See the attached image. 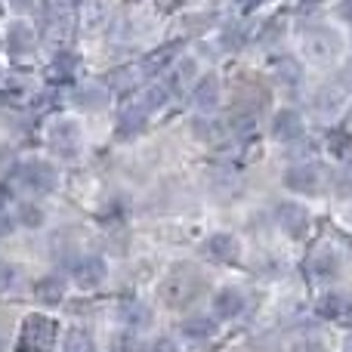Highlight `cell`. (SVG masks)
<instances>
[{
  "instance_id": "obj_18",
  "label": "cell",
  "mask_w": 352,
  "mask_h": 352,
  "mask_svg": "<svg viewBox=\"0 0 352 352\" xmlns=\"http://www.w3.org/2000/svg\"><path fill=\"white\" fill-rule=\"evenodd\" d=\"M34 294L41 303H59V300L65 297V278H59V275H43L34 285Z\"/></svg>"
},
{
  "instance_id": "obj_15",
  "label": "cell",
  "mask_w": 352,
  "mask_h": 352,
  "mask_svg": "<svg viewBox=\"0 0 352 352\" xmlns=\"http://www.w3.org/2000/svg\"><path fill=\"white\" fill-rule=\"evenodd\" d=\"M244 312V294L238 287H223L213 297V316L217 318H238Z\"/></svg>"
},
{
  "instance_id": "obj_14",
  "label": "cell",
  "mask_w": 352,
  "mask_h": 352,
  "mask_svg": "<svg viewBox=\"0 0 352 352\" xmlns=\"http://www.w3.org/2000/svg\"><path fill=\"white\" fill-rule=\"evenodd\" d=\"M192 102L198 111H213L219 102V80L217 74H204L198 78V84L192 87Z\"/></svg>"
},
{
  "instance_id": "obj_28",
  "label": "cell",
  "mask_w": 352,
  "mask_h": 352,
  "mask_svg": "<svg viewBox=\"0 0 352 352\" xmlns=\"http://www.w3.org/2000/svg\"><path fill=\"white\" fill-rule=\"evenodd\" d=\"M146 346H142V340L136 334H115L111 337V352H142Z\"/></svg>"
},
{
  "instance_id": "obj_41",
  "label": "cell",
  "mask_w": 352,
  "mask_h": 352,
  "mask_svg": "<svg viewBox=\"0 0 352 352\" xmlns=\"http://www.w3.org/2000/svg\"><path fill=\"white\" fill-rule=\"evenodd\" d=\"M16 10H28V6H34V0H10Z\"/></svg>"
},
{
  "instance_id": "obj_43",
  "label": "cell",
  "mask_w": 352,
  "mask_h": 352,
  "mask_svg": "<svg viewBox=\"0 0 352 352\" xmlns=\"http://www.w3.org/2000/svg\"><path fill=\"white\" fill-rule=\"evenodd\" d=\"M343 352H352V337H349V340H346V349H343Z\"/></svg>"
},
{
  "instance_id": "obj_36",
  "label": "cell",
  "mask_w": 352,
  "mask_h": 352,
  "mask_svg": "<svg viewBox=\"0 0 352 352\" xmlns=\"http://www.w3.org/2000/svg\"><path fill=\"white\" fill-rule=\"evenodd\" d=\"M12 281H16V272H12L10 266H0V291L12 287Z\"/></svg>"
},
{
  "instance_id": "obj_13",
  "label": "cell",
  "mask_w": 352,
  "mask_h": 352,
  "mask_svg": "<svg viewBox=\"0 0 352 352\" xmlns=\"http://www.w3.org/2000/svg\"><path fill=\"white\" fill-rule=\"evenodd\" d=\"M34 43H37V37L28 22H12L10 28H6V50H10L12 56H28L31 50H34Z\"/></svg>"
},
{
  "instance_id": "obj_7",
  "label": "cell",
  "mask_w": 352,
  "mask_h": 352,
  "mask_svg": "<svg viewBox=\"0 0 352 352\" xmlns=\"http://www.w3.org/2000/svg\"><path fill=\"white\" fill-rule=\"evenodd\" d=\"M275 219H278L281 232H287L291 238H303L309 232V213H306L303 204L285 201V204L275 207Z\"/></svg>"
},
{
  "instance_id": "obj_8",
  "label": "cell",
  "mask_w": 352,
  "mask_h": 352,
  "mask_svg": "<svg viewBox=\"0 0 352 352\" xmlns=\"http://www.w3.org/2000/svg\"><path fill=\"white\" fill-rule=\"evenodd\" d=\"M303 130H306L303 118H300V111H294V109H281L278 115L272 118V136L278 142H297V140H303Z\"/></svg>"
},
{
  "instance_id": "obj_39",
  "label": "cell",
  "mask_w": 352,
  "mask_h": 352,
  "mask_svg": "<svg viewBox=\"0 0 352 352\" xmlns=\"http://www.w3.org/2000/svg\"><path fill=\"white\" fill-rule=\"evenodd\" d=\"M294 352H328V349H324L318 340H303V343H300V346L294 349Z\"/></svg>"
},
{
  "instance_id": "obj_26",
  "label": "cell",
  "mask_w": 352,
  "mask_h": 352,
  "mask_svg": "<svg viewBox=\"0 0 352 352\" xmlns=\"http://www.w3.org/2000/svg\"><path fill=\"white\" fill-rule=\"evenodd\" d=\"M192 130L201 136V140H207V142L223 140V124L210 121V118H195V121H192Z\"/></svg>"
},
{
  "instance_id": "obj_27",
  "label": "cell",
  "mask_w": 352,
  "mask_h": 352,
  "mask_svg": "<svg viewBox=\"0 0 352 352\" xmlns=\"http://www.w3.org/2000/svg\"><path fill=\"white\" fill-rule=\"evenodd\" d=\"M167 102H170V90H167L164 84H155V87L146 90V102L142 105H146L148 111H155V109H164Z\"/></svg>"
},
{
  "instance_id": "obj_19",
  "label": "cell",
  "mask_w": 352,
  "mask_h": 352,
  "mask_svg": "<svg viewBox=\"0 0 352 352\" xmlns=\"http://www.w3.org/2000/svg\"><path fill=\"white\" fill-rule=\"evenodd\" d=\"M182 337L186 340H207V337L217 334V322L207 316H192L188 322H182Z\"/></svg>"
},
{
  "instance_id": "obj_44",
  "label": "cell",
  "mask_w": 352,
  "mask_h": 352,
  "mask_svg": "<svg viewBox=\"0 0 352 352\" xmlns=\"http://www.w3.org/2000/svg\"><path fill=\"white\" fill-rule=\"evenodd\" d=\"M0 349H3V337H0Z\"/></svg>"
},
{
  "instance_id": "obj_33",
  "label": "cell",
  "mask_w": 352,
  "mask_h": 352,
  "mask_svg": "<svg viewBox=\"0 0 352 352\" xmlns=\"http://www.w3.org/2000/svg\"><path fill=\"white\" fill-rule=\"evenodd\" d=\"M80 0H50V16H72Z\"/></svg>"
},
{
  "instance_id": "obj_9",
  "label": "cell",
  "mask_w": 352,
  "mask_h": 352,
  "mask_svg": "<svg viewBox=\"0 0 352 352\" xmlns=\"http://www.w3.org/2000/svg\"><path fill=\"white\" fill-rule=\"evenodd\" d=\"M285 186L297 195H316L318 192V170L312 164H294L285 170Z\"/></svg>"
},
{
  "instance_id": "obj_12",
  "label": "cell",
  "mask_w": 352,
  "mask_h": 352,
  "mask_svg": "<svg viewBox=\"0 0 352 352\" xmlns=\"http://www.w3.org/2000/svg\"><path fill=\"white\" fill-rule=\"evenodd\" d=\"M146 115H148L146 105H124V109L118 111L115 133L121 136V140H133V136L146 127Z\"/></svg>"
},
{
  "instance_id": "obj_42",
  "label": "cell",
  "mask_w": 352,
  "mask_h": 352,
  "mask_svg": "<svg viewBox=\"0 0 352 352\" xmlns=\"http://www.w3.org/2000/svg\"><path fill=\"white\" fill-rule=\"evenodd\" d=\"M324 3V0H300V10H309V6H318Z\"/></svg>"
},
{
  "instance_id": "obj_21",
  "label": "cell",
  "mask_w": 352,
  "mask_h": 352,
  "mask_svg": "<svg viewBox=\"0 0 352 352\" xmlns=\"http://www.w3.org/2000/svg\"><path fill=\"white\" fill-rule=\"evenodd\" d=\"M118 318H121L127 328H133V331L148 328V324H152V312H148L142 303H121V309H118Z\"/></svg>"
},
{
  "instance_id": "obj_17",
  "label": "cell",
  "mask_w": 352,
  "mask_h": 352,
  "mask_svg": "<svg viewBox=\"0 0 352 352\" xmlns=\"http://www.w3.org/2000/svg\"><path fill=\"white\" fill-rule=\"evenodd\" d=\"M337 272H340V256L331 254V250H322L309 260V275L316 281H334Z\"/></svg>"
},
{
  "instance_id": "obj_16",
  "label": "cell",
  "mask_w": 352,
  "mask_h": 352,
  "mask_svg": "<svg viewBox=\"0 0 352 352\" xmlns=\"http://www.w3.org/2000/svg\"><path fill=\"white\" fill-rule=\"evenodd\" d=\"M272 72H275V80H278L281 87H287V90H297V87L303 84V68H300V62L291 59V56L275 59L272 62Z\"/></svg>"
},
{
  "instance_id": "obj_30",
  "label": "cell",
  "mask_w": 352,
  "mask_h": 352,
  "mask_svg": "<svg viewBox=\"0 0 352 352\" xmlns=\"http://www.w3.org/2000/svg\"><path fill=\"white\" fill-rule=\"evenodd\" d=\"M232 127H235L238 136H250L256 130V118L250 115V111H238V115L232 118Z\"/></svg>"
},
{
  "instance_id": "obj_2",
  "label": "cell",
  "mask_w": 352,
  "mask_h": 352,
  "mask_svg": "<svg viewBox=\"0 0 352 352\" xmlns=\"http://www.w3.org/2000/svg\"><path fill=\"white\" fill-rule=\"evenodd\" d=\"M303 50L312 62L318 65H331V62L340 56V34L328 25H312L303 34Z\"/></svg>"
},
{
  "instance_id": "obj_38",
  "label": "cell",
  "mask_w": 352,
  "mask_h": 352,
  "mask_svg": "<svg viewBox=\"0 0 352 352\" xmlns=\"http://www.w3.org/2000/svg\"><path fill=\"white\" fill-rule=\"evenodd\" d=\"M155 352H182V349L176 346V340H170V337H164V340L155 343Z\"/></svg>"
},
{
  "instance_id": "obj_5",
  "label": "cell",
  "mask_w": 352,
  "mask_h": 352,
  "mask_svg": "<svg viewBox=\"0 0 352 352\" xmlns=\"http://www.w3.org/2000/svg\"><path fill=\"white\" fill-rule=\"evenodd\" d=\"M19 182H22L25 188H31V192L47 195L59 186V173H56V167L50 164V161H25V164L19 167Z\"/></svg>"
},
{
  "instance_id": "obj_34",
  "label": "cell",
  "mask_w": 352,
  "mask_h": 352,
  "mask_svg": "<svg viewBox=\"0 0 352 352\" xmlns=\"http://www.w3.org/2000/svg\"><path fill=\"white\" fill-rule=\"evenodd\" d=\"M74 62H78V59H74L72 53H59V56H56V68H53V72L56 74H65V78H68V74L74 72Z\"/></svg>"
},
{
  "instance_id": "obj_1",
  "label": "cell",
  "mask_w": 352,
  "mask_h": 352,
  "mask_svg": "<svg viewBox=\"0 0 352 352\" xmlns=\"http://www.w3.org/2000/svg\"><path fill=\"white\" fill-rule=\"evenodd\" d=\"M161 300H164L170 309H186L195 300L204 294V278H201L195 269H173L164 281H161Z\"/></svg>"
},
{
  "instance_id": "obj_45",
  "label": "cell",
  "mask_w": 352,
  "mask_h": 352,
  "mask_svg": "<svg viewBox=\"0 0 352 352\" xmlns=\"http://www.w3.org/2000/svg\"><path fill=\"white\" fill-rule=\"evenodd\" d=\"M349 124H352V115H349Z\"/></svg>"
},
{
  "instance_id": "obj_3",
  "label": "cell",
  "mask_w": 352,
  "mask_h": 352,
  "mask_svg": "<svg viewBox=\"0 0 352 352\" xmlns=\"http://www.w3.org/2000/svg\"><path fill=\"white\" fill-rule=\"evenodd\" d=\"M56 343V324L47 316H28L19 334L16 352H50Z\"/></svg>"
},
{
  "instance_id": "obj_11",
  "label": "cell",
  "mask_w": 352,
  "mask_h": 352,
  "mask_svg": "<svg viewBox=\"0 0 352 352\" xmlns=\"http://www.w3.org/2000/svg\"><path fill=\"white\" fill-rule=\"evenodd\" d=\"M204 250L217 263H235L238 256H241V241H238L235 235H229V232H217V235L207 238Z\"/></svg>"
},
{
  "instance_id": "obj_22",
  "label": "cell",
  "mask_w": 352,
  "mask_h": 352,
  "mask_svg": "<svg viewBox=\"0 0 352 352\" xmlns=\"http://www.w3.org/2000/svg\"><path fill=\"white\" fill-rule=\"evenodd\" d=\"M74 102L87 111H99L105 102H109V93H105V87L90 84V87H80V90L74 93Z\"/></svg>"
},
{
  "instance_id": "obj_24",
  "label": "cell",
  "mask_w": 352,
  "mask_h": 352,
  "mask_svg": "<svg viewBox=\"0 0 352 352\" xmlns=\"http://www.w3.org/2000/svg\"><path fill=\"white\" fill-rule=\"evenodd\" d=\"M195 74H198L195 62L192 59H179V62H176L173 78H170V87H173V90H182V87H188L195 80Z\"/></svg>"
},
{
  "instance_id": "obj_37",
  "label": "cell",
  "mask_w": 352,
  "mask_h": 352,
  "mask_svg": "<svg viewBox=\"0 0 352 352\" xmlns=\"http://www.w3.org/2000/svg\"><path fill=\"white\" fill-rule=\"evenodd\" d=\"M337 16H340L343 22H352V0H340V3H337Z\"/></svg>"
},
{
  "instance_id": "obj_20",
  "label": "cell",
  "mask_w": 352,
  "mask_h": 352,
  "mask_svg": "<svg viewBox=\"0 0 352 352\" xmlns=\"http://www.w3.org/2000/svg\"><path fill=\"white\" fill-rule=\"evenodd\" d=\"M318 316L322 318H346L349 316V309H352V303L343 294H324L322 300H318Z\"/></svg>"
},
{
  "instance_id": "obj_29",
  "label": "cell",
  "mask_w": 352,
  "mask_h": 352,
  "mask_svg": "<svg viewBox=\"0 0 352 352\" xmlns=\"http://www.w3.org/2000/svg\"><path fill=\"white\" fill-rule=\"evenodd\" d=\"M173 56H176V47L158 50V53H152V56H148V59H146V65H142V68H146V74H155V72H161V68H167V65H170V59H173Z\"/></svg>"
},
{
  "instance_id": "obj_32",
  "label": "cell",
  "mask_w": 352,
  "mask_h": 352,
  "mask_svg": "<svg viewBox=\"0 0 352 352\" xmlns=\"http://www.w3.org/2000/svg\"><path fill=\"white\" fill-rule=\"evenodd\" d=\"M334 188H337L340 195H352V164H346V167H340V170H337Z\"/></svg>"
},
{
  "instance_id": "obj_31",
  "label": "cell",
  "mask_w": 352,
  "mask_h": 352,
  "mask_svg": "<svg viewBox=\"0 0 352 352\" xmlns=\"http://www.w3.org/2000/svg\"><path fill=\"white\" fill-rule=\"evenodd\" d=\"M248 34H250L248 28H229L223 34V47L226 50H241L244 43H248Z\"/></svg>"
},
{
  "instance_id": "obj_40",
  "label": "cell",
  "mask_w": 352,
  "mask_h": 352,
  "mask_svg": "<svg viewBox=\"0 0 352 352\" xmlns=\"http://www.w3.org/2000/svg\"><path fill=\"white\" fill-rule=\"evenodd\" d=\"M256 3H263V0H235V6H238V10H241V12L254 10V6H256Z\"/></svg>"
},
{
  "instance_id": "obj_6",
  "label": "cell",
  "mask_w": 352,
  "mask_h": 352,
  "mask_svg": "<svg viewBox=\"0 0 352 352\" xmlns=\"http://www.w3.org/2000/svg\"><path fill=\"white\" fill-rule=\"evenodd\" d=\"M68 272H72V281L78 287H84V291H96V287L105 281V275H109V266H105L102 256H78Z\"/></svg>"
},
{
  "instance_id": "obj_25",
  "label": "cell",
  "mask_w": 352,
  "mask_h": 352,
  "mask_svg": "<svg viewBox=\"0 0 352 352\" xmlns=\"http://www.w3.org/2000/svg\"><path fill=\"white\" fill-rule=\"evenodd\" d=\"M16 219L25 226V229H41V223H43V210L37 204H19V210H16Z\"/></svg>"
},
{
  "instance_id": "obj_35",
  "label": "cell",
  "mask_w": 352,
  "mask_h": 352,
  "mask_svg": "<svg viewBox=\"0 0 352 352\" xmlns=\"http://www.w3.org/2000/svg\"><path fill=\"white\" fill-rule=\"evenodd\" d=\"M12 232V217L6 213V207H3V198H0V238H6Z\"/></svg>"
},
{
  "instance_id": "obj_4",
  "label": "cell",
  "mask_w": 352,
  "mask_h": 352,
  "mask_svg": "<svg viewBox=\"0 0 352 352\" xmlns=\"http://www.w3.org/2000/svg\"><path fill=\"white\" fill-rule=\"evenodd\" d=\"M50 146L59 158L74 161L80 155V146H84V136H80L78 121H56L53 130H50Z\"/></svg>"
},
{
  "instance_id": "obj_10",
  "label": "cell",
  "mask_w": 352,
  "mask_h": 352,
  "mask_svg": "<svg viewBox=\"0 0 352 352\" xmlns=\"http://www.w3.org/2000/svg\"><path fill=\"white\" fill-rule=\"evenodd\" d=\"M343 102H346V87L343 84H324V87H318L316 96H312V105H316V111L322 118L337 115V111L343 109Z\"/></svg>"
},
{
  "instance_id": "obj_23",
  "label": "cell",
  "mask_w": 352,
  "mask_h": 352,
  "mask_svg": "<svg viewBox=\"0 0 352 352\" xmlns=\"http://www.w3.org/2000/svg\"><path fill=\"white\" fill-rule=\"evenodd\" d=\"M65 352H96V343H93V337H90V331H84V328H72V331H65Z\"/></svg>"
}]
</instances>
